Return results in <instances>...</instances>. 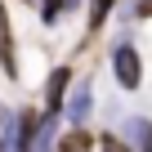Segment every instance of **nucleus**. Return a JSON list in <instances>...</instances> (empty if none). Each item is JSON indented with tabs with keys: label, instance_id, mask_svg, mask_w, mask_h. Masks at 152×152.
<instances>
[{
	"label": "nucleus",
	"instance_id": "10",
	"mask_svg": "<svg viewBox=\"0 0 152 152\" xmlns=\"http://www.w3.org/2000/svg\"><path fill=\"white\" fill-rule=\"evenodd\" d=\"M76 5H81V0H67V9H76Z\"/></svg>",
	"mask_w": 152,
	"mask_h": 152
},
{
	"label": "nucleus",
	"instance_id": "9",
	"mask_svg": "<svg viewBox=\"0 0 152 152\" xmlns=\"http://www.w3.org/2000/svg\"><path fill=\"white\" fill-rule=\"evenodd\" d=\"M99 152H134L125 143V134H99Z\"/></svg>",
	"mask_w": 152,
	"mask_h": 152
},
{
	"label": "nucleus",
	"instance_id": "3",
	"mask_svg": "<svg viewBox=\"0 0 152 152\" xmlns=\"http://www.w3.org/2000/svg\"><path fill=\"white\" fill-rule=\"evenodd\" d=\"M90 107H94V76H85V81L72 90V99H67L63 112H67L72 125H85V121H90Z\"/></svg>",
	"mask_w": 152,
	"mask_h": 152
},
{
	"label": "nucleus",
	"instance_id": "1",
	"mask_svg": "<svg viewBox=\"0 0 152 152\" xmlns=\"http://www.w3.org/2000/svg\"><path fill=\"white\" fill-rule=\"evenodd\" d=\"M112 76H116L121 90H139V85H143V58H139V49H134L130 40H121V45L112 49Z\"/></svg>",
	"mask_w": 152,
	"mask_h": 152
},
{
	"label": "nucleus",
	"instance_id": "7",
	"mask_svg": "<svg viewBox=\"0 0 152 152\" xmlns=\"http://www.w3.org/2000/svg\"><path fill=\"white\" fill-rule=\"evenodd\" d=\"M112 9H116V0H90V23H85V31H90V36H99V31L107 27Z\"/></svg>",
	"mask_w": 152,
	"mask_h": 152
},
{
	"label": "nucleus",
	"instance_id": "5",
	"mask_svg": "<svg viewBox=\"0 0 152 152\" xmlns=\"http://www.w3.org/2000/svg\"><path fill=\"white\" fill-rule=\"evenodd\" d=\"M121 130H125V143H130L134 152H152V121H148V116H130Z\"/></svg>",
	"mask_w": 152,
	"mask_h": 152
},
{
	"label": "nucleus",
	"instance_id": "4",
	"mask_svg": "<svg viewBox=\"0 0 152 152\" xmlns=\"http://www.w3.org/2000/svg\"><path fill=\"white\" fill-rule=\"evenodd\" d=\"M0 67L9 81H18V58H14V31H9V14L0 5Z\"/></svg>",
	"mask_w": 152,
	"mask_h": 152
},
{
	"label": "nucleus",
	"instance_id": "6",
	"mask_svg": "<svg viewBox=\"0 0 152 152\" xmlns=\"http://www.w3.org/2000/svg\"><path fill=\"white\" fill-rule=\"evenodd\" d=\"M94 130H85V125H72L67 134H58V152H94Z\"/></svg>",
	"mask_w": 152,
	"mask_h": 152
},
{
	"label": "nucleus",
	"instance_id": "2",
	"mask_svg": "<svg viewBox=\"0 0 152 152\" xmlns=\"http://www.w3.org/2000/svg\"><path fill=\"white\" fill-rule=\"evenodd\" d=\"M72 63H58L54 72H49V81H45V112L49 116H58L63 107H67V94H72Z\"/></svg>",
	"mask_w": 152,
	"mask_h": 152
},
{
	"label": "nucleus",
	"instance_id": "8",
	"mask_svg": "<svg viewBox=\"0 0 152 152\" xmlns=\"http://www.w3.org/2000/svg\"><path fill=\"white\" fill-rule=\"evenodd\" d=\"M36 5H40V23H49V27H54V23H58V14L67 9V0H36Z\"/></svg>",
	"mask_w": 152,
	"mask_h": 152
}]
</instances>
